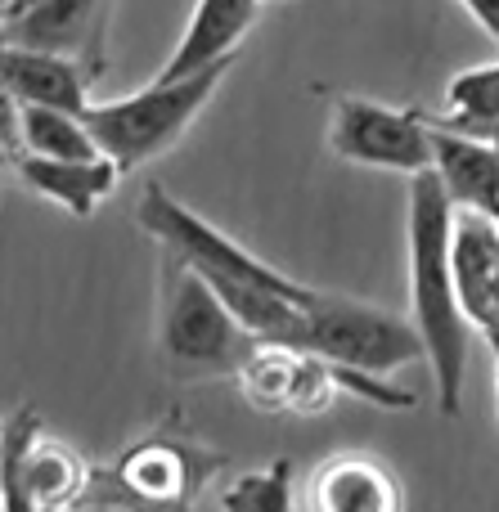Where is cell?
<instances>
[{
	"label": "cell",
	"mask_w": 499,
	"mask_h": 512,
	"mask_svg": "<svg viewBox=\"0 0 499 512\" xmlns=\"http://www.w3.org/2000/svg\"><path fill=\"white\" fill-rule=\"evenodd\" d=\"M437 126V162L432 171L441 176L455 212H477L499 221V140L491 135H468Z\"/></svg>",
	"instance_id": "cell-11"
},
{
	"label": "cell",
	"mask_w": 499,
	"mask_h": 512,
	"mask_svg": "<svg viewBox=\"0 0 499 512\" xmlns=\"http://www.w3.org/2000/svg\"><path fill=\"white\" fill-rule=\"evenodd\" d=\"M0 86L23 108H68L86 113L90 108V72L63 54H45L32 45H18L0 36Z\"/></svg>",
	"instance_id": "cell-9"
},
{
	"label": "cell",
	"mask_w": 499,
	"mask_h": 512,
	"mask_svg": "<svg viewBox=\"0 0 499 512\" xmlns=\"http://www.w3.org/2000/svg\"><path fill=\"white\" fill-rule=\"evenodd\" d=\"M41 441V414L36 405H18L0 432V512H36L27 495V454Z\"/></svg>",
	"instance_id": "cell-19"
},
{
	"label": "cell",
	"mask_w": 499,
	"mask_h": 512,
	"mask_svg": "<svg viewBox=\"0 0 499 512\" xmlns=\"http://www.w3.org/2000/svg\"><path fill=\"white\" fill-rule=\"evenodd\" d=\"M0 153L5 158H23V104L0 86Z\"/></svg>",
	"instance_id": "cell-21"
},
{
	"label": "cell",
	"mask_w": 499,
	"mask_h": 512,
	"mask_svg": "<svg viewBox=\"0 0 499 512\" xmlns=\"http://www.w3.org/2000/svg\"><path fill=\"white\" fill-rule=\"evenodd\" d=\"M90 490V472L68 445L59 441H36L27 454V495H32L36 512L54 508L68 512L72 504H81Z\"/></svg>",
	"instance_id": "cell-16"
},
{
	"label": "cell",
	"mask_w": 499,
	"mask_h": 512,
	"mask_svg": "<svg viewBox=\"0 0 499 512\" xmlns=\"http://www.w3.org/2000/svg\"><path fill=\"white\" fill-rule=\"evenodd\" d=\"M68 512H144V508H131V504H108V499H81V504H72Z\"/></svg>",
	"instance_id": "cell-23"
},
{
	"label": "cell",
	"mask_w": 499,
	"mask_h": 512,
	"mask_svg": "<svg viewBox=\"0 0 499 512\" xmlns=\"http://www.w3.org/2000/svg\"><path fill=\"white\" fill-rule=\"evenodd\" d=\"M257 9L261 0H198L185 23V36L176 41V50H171L167 68L158 77L176 81V77H189V72H203L234 59V50H239L243 36L257 23Z\"/></svg>",
	"instance_id": "cell-12"
},
{
	"label": "cell",
	"mask_w": 499,
	"mask_h": 512,
	"mask_svg": "<svg viewBox=\"0 0 499 512\" xmlns=\"http://www.w3.org/2000/svg\"><path fill=\"white\" fill-rule=\"evenodd\" d=\"M230 63L234 59L216 63V68H203V72H189V77H176V81L153 77L149 86L126 99L90 104L86 126H90V135H95L99 153H108L122 171H135V167H144V162H153L158 153H167L171 144L189 131V122L212 104V95L225 81Z\"/></svg>",
	"instance_id": "cell-4"
},
{
	"label": "cell",
	"mask_w": 499,
	"mask_h": 512,
	"mask_svg": "<svg viewBox=\"0 0 499 512\" xmlns=\"http://www.w3.org/2000/svg\"><path fill=\"white\" fill-rule=\"evenodd\" d=\"M0 27H5V5H0Z\"/></svg>",
	"instance_id": "cell-26"
},
{
	"label": "cell",
	"mask_w": 499,
	"mask_h": 512,
	"mask_svg": "<svg viewBox=\"0 0 499 512\" xmlns=\"http://www.w3.org/2000/svg\"><path fill=\"white\" fill-rule=\"evenodd\" d=\"M410 306L437 387L441 418L464 409V369H468V315L459 306L455 283V203L437 171L410 176Z\"/></svg>",
	"instance_id": "cell-2"
},
{
	"label": "cell",
	"mask_w": 499,
	"mask_h": 512,
	"mask_svg": "<svg viewBox=\"0 0 499 512\" xmlns=\"http://www.w3.org/2000/svg\"><path fill=\"white\" fill-rule=\"evenodd\" d=\"M18 176L41 198L59 203L63 212L90 216L117 189L122 167L108 153H99V158H36V153H23L18 158Z\"/></svg>",
	"instance_id": "cell-14"
},
{
	"label": "cell",
	"mask_w": 499,
	"mask_h": 512,
	"mask_svg": "<svg viewBox=\"0 0 499 512\" xmlns=\"http://www.w3.org/2000/svg\"><path fill=\"white\" fill-rule=\"evenodd\" d=\"M302 364H306V351L261 342L257 351L248 355V364L239 369V382H243L248 405L261 409V414H293V396H297V382H302Z\"/></svg>",
	"instance_id": "cell-15"
},
{
	"label": "cell",
	"mask_w": 499,
	"mask_h": 512,
	"mask_svg": "<svg viewBox=\"0 0 499 512\" xmlns=\"http://www.w3.org/2000/svg\"><path fill=\"white\" fill-rule=\"evenodd\" d=\"M297 351L320 355V360L365 373V378H387L414 360H428V342L414 319L369 306V301L333 297V292H320L311 301Z\"/></svg>",
	"instance_id": "cell-5"
},
{
	"label": "cell",
	"mask_w": 499,
	"mask_h": 512,
	"mask_svg": "<svg viewBox=\"0 0 499 512\" xmlns=\"http://www.w3.org/2000/svg\"><path fill=\"white\" fill-rule=\"evenodd\" d=\"M459 5L477 18V27H482L491 41H499V0H459Z\"/></svg>",
	"instance_id": "cell-22"
},
{
	"label": "cell",
	"mask_w": 499,
	"mask_h": 512,
	"mask_svg": "<svg viewBox=\"0 0 499 512\" xmlns=\"http://www.w3.org/2000/svg\"><path fill=\"white\" fill-rule=\"evenodd\" d=\"M225 512H293V463L275 459L270 468L243 472L221 490Z\"/></svg>",
	"instance_id": "cell-20"
},
{
	"label": "cell",
	"mask_w": 499,
	"mask_h": 512,
	"mask_svg": "<svg viewBox=\"0 0 499 512\" xmlns=\"http://www.w3.org/2000/svg\"><path fill=\"white\" fill-rule=\"evenodd\" d=\"M108 14L113 0H32L5 14L0 36L45 54H63L81 63L90 81H99L108 68Z\"/></svg>",
	"instance_id": "cell-8"
},
{
	"label": "cell",
	"mask_w": 499,
	"mask_h": 512,
	"mask_svg": "<svg viewBox=\"0 0 499 512\" xmlns=\"http://www.w3.org/2000/svg\"><path fill=\"white\" fill-rule=\"evenodd\" d=\"M221 454L185 441L176 432H158L135 441L113 468L90 472L86 499L131 504L144 512H185L189 499L207 486L212 472H221Z\"/></svg>",
	"instance_id": "cell-6"
},
{
	"label": "cell",
	"mask_w": 499,
	"mask_h": 512,
	"mask_svg": "<svg viewBox=\"0 0 499 512\" xmlns=\"http://www.w3.org/2000/svg\"><path fill=\"white\" fill-rule=\"evenodd\" d=\"M491 140H499V131H491Z\"/></svg>",
	"instance_id": "cell-27"
},
{
	"label": "cell",
	"mask_w": 499,
	"mask_h": 512,
	"mask_svg": "<svg viewBox=\"0 0 499 512\" xmlns=\"http://www.w3.org/2000/svg\"><path fill=\"white\" fill-rule=\"evenodd\" d=\"M0 432H5V423H0Z\"/></svg>",
	"instance_id": "cell-29"
},
{
	"label": "cell",
	"mask_w": 499,
	"mask_h": 512,
	"mask_svg": "<svg viewBox=\"0 0 499 512\" xmlns=\"http://www.w3.org/2000/svg\"><path fill=\"white\" fill-rule=\"evenodd\" d=\"M329 149L356 167L419 176L437 162V126L419 108H392L378 99L338 95L329 108Z\"/></svg>",
	"instance_id": "cell-7"
},
{
	"label": "cell",
	"mask_w": 499,
	"mask_h": 512,
	"mask_svg": "<svg viewBox=\"0 0 499 512\" xmlns=\"http://www.w3.org/2000/svg\"><path fill=\"white\" fill-rule=\"evenodd\" d=\"M311 512H405V486L369 454H333L311 477Z\"/></svg>",
	"instance_id": "cell-13"
},
{
	"label": "cell",
	"mask_w": 499,
	"mask_h": 512,
	"mask_svg": "<svg viewBox=\"0 0 499 512\" xmlns=\"http://www.w3.org/2000/svg\"><path fill=\"white\" fill-rule=\"evenodd\" d=\"M23 153L36 158H99L86 113L68 108H23Z\"/></svg>",
	"instance_id": "cell-18"
},
{
	"label": "cell",
	"mask_w": 499,
	"mask_h": 512,
	"mask_svg": "<svg viewBox=\"0 0 499 512\" xmlns=\"http://www.w3.org/2000/svg\"><path fill=\"white\" fill-rule=\"evenodd\" d=\"M41 512H54V508H41Z\"/></svg>",
	"instance_id": "cell-28"
},
{
	"label": "cell",
	"mask_w": 499,
	"mask_h": 512,
	"mask_svg": "<svg viewBox=\"0 0 499 512\" xmlns=\"http://www.w3.org/2000/svg\"><path fill=\"white\" fill-rule=\"evenodd\" d=\"M455 283L459 306L477 333H499V221L455 212Z\"/></svg>",
	"instance_id": "cell-10"
},
{
	"label": "cell",
	"mask_w": 499,
	"mask_h": 512,
	"mask_svg": "<svg viewBox=\"0 0 499 512\" xmlns=\"http://www.w3.org/2000/svg\"><path fill=\"white\" fill-rule=\"evenodd\" d=\"M221 292L176 256H162V364L176 382L234 378L257 351Z\"/></svg>",
	"instance_id": "cell-3"
},
{
	"label": "cell",
	"mask_w": 499,
	"mask_h": 512,
	"mask_svg": "<svg viewBox=\"0 0 499 512\" xmlns=\"http://www.w3.org/2000/svg\"><path fill=\"white\" fill-rule=\"evenodd\" d=\"M135 221H140L144 234L158 239V248L167 256H176L189 270L203 274L257 342L293 346L297 351L306 310H311V301L320 297V292L288 279V274H279L275 265H266L248 248H239L234 239H225L212 221L189 212V207L180 203V198H171L162 185H144Z\"/></svg>",
	"instance_id": "cell-1"
},
{
	"label": "cell",
	"mask_w": 499,
	"mask_h": 512,
	"mask_svg": "<svg viewBox=\"0 0 499 512\" xmlns=\"http://www.w3.org/2000/svg\"><path fill=\"white\" fill-rule=\"evenodd\" d=\"M23 5H32V0H9V5H5V14H14V9H23Z\"/></svg>",
	"instance_id": "cell-25"
},
{
	"label": "cell",
	"mask_w": 499,
	"mask_h": 512,
	"mask_svg": "<svg viewBox=\"0 0 499 512\" xmlns=\"http://www.w3.org/2000/svg\"><path fill=\"white\" fill-rule=\"evenodd\" d=\"M486 342H491V355H495V391H499V333H486Z\"/></svg>",
	"instance_id": "cell-24"
},
{
	"label": "cell",
	"mask_w": 499,
	"mask_h": 512,
	"mask_svg": "<svg viewBox=\"0 0 499 512\" xmlns=\"http://www.w3.org/2000/svg\"><path fill=\"white\" fill-rule=\"evenodd\" d=\"M446 108L450 117H441V126H450V131H468V135L499 131V59L455 72L446 86Z\"/></svg>",
	"instance_id": "cell-17"
},
{
	"label": "cell",
	"mask_w": 499,
	"mask_h": 512,
	"mask_svg": "<svg viewBox=\"0 0 499 512\" xmlns=\"http://www.w3.org/2000/svg\"><path fill=\"white\" fill-rule=\"evenodd\" d=\"M0 158H5V153H0Z\"/></svg>",
	"instance_id": "cell-30"
}]
</instances>
